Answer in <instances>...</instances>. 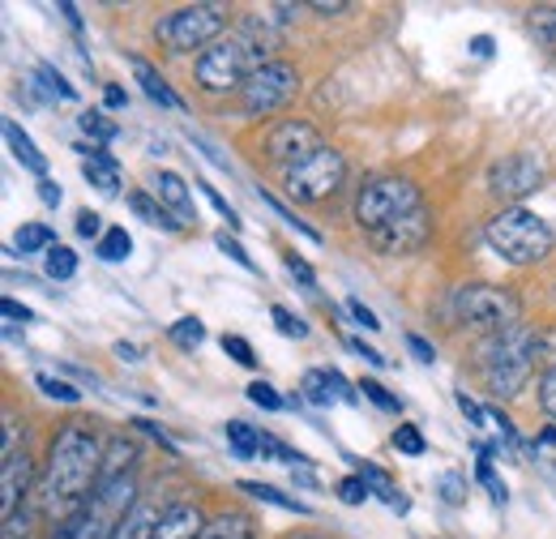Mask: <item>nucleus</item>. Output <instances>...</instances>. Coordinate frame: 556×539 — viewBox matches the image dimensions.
Listing matches in <instances>:
<instances>
[{
	"mask_svg": "<svg viewBox=\"0 0 556 539\" xmlns=\"http://www.w3.org/2000/svg\"><path fill=\"white\" fill-rule=\"evenodd\" d=\"M295 484H304V488H321V484H317V475L304 472V467H295Z\"/></svg>",
	"mask_w": 556,
	"mask_h": 539,
	"instance_id": "0e129e2a",
	"label": "nucleus"
},
{
	"mask_svg": "<svg viewBox=\"0 0 556 539\" xmlns=\"http://www.w3.org/2000/svg\"><path fill=\"white\" fill-rule=\"evenodd\" d=\"M134 428H141V433H150V437H154V441H159V446H167V450H172V454H176V446H172V441H167V437H163V433H159V428H154V424H150V419H134Z\"/></svg>",
	"mask_w": 556,
	"mask_h": 539,
	"instance_id": "bf43d9fd",
	"label": "nucleus"
},
{
	"mask_svg": "<svg viewBox=\"0 0 556 539\" xmlns=\"http://www.w3.org/2000/svg\"><path fill=\"white\" fill-rule=\"evenodd\" d=\"M407 347H412V355H416V360H424V364H432V360H437L432 342H424L419 335H407Z\"/></svg>",
	"mask_w": 556,
	"mask_h": 539,
	"instance_id": "6e6d98bb",
	"label": "nucleus"
},
{
	"mask_svg": "<svg viewBox=\"0 0 556 539\" xmlns=\"http://www.w3.org/2000/svg\"><path fill=\"white\" fill-rule=\"evenodd\" d=\"M488 415L496 419V428H501V437H505L509 446H518V428H514V419H509V415H501V406H492Z\"/></svg>",
	"mask_w": 556,
	"mask_h": 539,
	"instance_id": "864d4df0",
	"label": "nucleus"
},
{
	"mask_svg": "<svg viewBox=\"0 0 556 539\" xmlns=\"http://www.w3.org/2000/svg\"><path fill=\"white\" fill-rule=\"evenodd\" d=\"M531 35L556 52V9H531Z\"/></svg>",
	"mask_w": 556,
	"mask_h": 539,
	"instance_id": "2f4dec72",
	"label": "nucleus"
},
{
	"mask_svg": "<svg viewBox=\"0 0 556 539\" xmlns=\"http://www.w3.org/2000/svg\"><path fill=\"white\" fill-rule=\"evenodd\" d=\"M458 406H463V415H467V419H471V424H476V428H480V424H484V411H480V406L471 403V399H467V394H458Z\"/></svg>",
	"mask_w": 556,
	"mask_h": 539,
	"instance_id": "13d9d810",
	"label": "nucleus"
},
{
	"mask_svg": "<svg viewBox=\"0 0 556 539\" xmlns=\"http://www.w3.org/2000/svg\"><path fill=\"white\" fill-rule=\"evenodd\" d=\"M295 90H300V73H295L291 65H282V61H266V65L244 82L240 103H244L249 116H270V112H278L282 103L295 99Z\"/></svg>",
	"mask_w": 556,
	"mask_h": 539,
	"instance_id": "9d476101",
	"label": "nucleus"
},
{
	"mask_svg": "<svg viewBox=\"0 0 556 539\" xmlns=\"http://www.w3.org/2000/svg\"><path fill=\"white\" fill-rule=\"evenodd\" d=\"M4 539H30V514L4 518Z\"/></svg>",
	"mask_w": 556,
	"mask_h": 539,
	"instance_id": "09e8293b",
	"label": "nucleus"
},
{
	"mask_svg": "<svg viewBox=\"0 0 556 539\" xmlns=\"http://www.w3.org/2000/svg\"><path fill=\"white\" fill-rule=\"evenodd\" d=\"M428 236H432V218L424 210H416V214H407V218L372 231V245L381 253H390V258H407V253H416V249L428 245Z\"/></svg>",
	"mask_w": 556,
	"mask_h": 539,
	"instance_id": "ddd939ff",
	"label": "nucleus"
},
{
	"mask_svg": "<svg viewBox=\"0 0 556 539\" xmlns=\"http://www.w3.org/2000/svg\"><path fill=\"white\" fill-rule=\"evenodd\" d=\"M202 527H206L202 510L189 505V501H176V505H167L159 514V527H154L150 539H202Z\"/></svg>",
	"mask_w": 556,
	"mask_h": 539,
	"instance_id": "dca6fc26",
	"label": "nucleus"
},
{
	"mask_svg": "<svg viewBox=\"0 0 556 539\" xmlns=\"http://www.w3.org/2000/svg\"><path fill=\"white\" fill-rule=\"evenodd\" d=\"M154 527H159V510L138 505V510L125 518V527L116 531V539H150V536H154Z\"/></svg>",
	"mask_w": 556,
	"mask_h": 539,
	"instance_id": "c85d7f7f",
	"label": "nucleus"
},
{
	"mask_svg": "<svg viewBox=\"0 0 556 539\" xmlns=\"http://www.w3.org/2000/svg\"><path fill=\"white\" fill-rule=\"evenodd\" d=\"M480 484H484L488 492H492V501H496V505H505V497H509V492H505V484H501V479H496V472H492V459H480Z\"/></svg>",
	"mask_w": 556,
	"mask_h": 539,
	"instance_id": "c03bdc74",
	"label": "nucleus"
},
{
	"mask_svg": "<svg viewBox=\"0 0 556 539\" xmlns=\"http://www.w3.org/2000/svg\"><path fill=\"white\" fill-rule=\"evenodd\" d=\"M540 406L556 419V360L544 368V377H540Z\"/></svg>",
	"mask_w": 556,
	"mask_h": 539,
	"instance_id": "37998d69",
	"label": "nucleus"
},
{
	"mask_svg": "<svg viewBox=\"0 0 556 539\" xmlns=\"http://www.w3.org/2000/svg\"><path fill=\"white\" fill-rule=\"evenodd\" d=\"M300 394L308 399L313 406H330L334 399H343V403H359L355 394H351L348 377L339 373V368H313V373H304V381H300Z\"/></svg>",
	"mask_w": 556,
	"mask_h": 539,
	"instance_id": "4468645a",
	"label": "nucleus"
},
{
	"mask_svg": "<svg viewBox=\"0 0 556 539\" xmlns=\"http://www.w3.org/2000/svg\"><path fill=\"white\" fill-rule=\"evenodd\" d=\"M77 236H81V240H103V236H108V231H103V218H99L94 210H81V214H77Z\"/></svg>",
	"mask_w": 556,
	"mask_h": 539,
	"instance_id": "a18cd8bd",
	"label": "nucleus"
},
{
	"mask_svg": "<svg viewBox=\"0 0 556 539\" xmlns=\"http://www.w3.org/2000/svg\"><path fill=\"white\" fill-rule=\"evenodd\" d=\"M214 245H218V249H223V253H227L236 266H244V270H253V274H257V262H253V258H249V253H244V249H240V245H236L227 231H218V236H214Z\"/></svg>",
	"mask_w": 556,
	"mask_h": 539,
	"instance_id": "ea45409f",
	"label": "nucleus"
},
{
	"mask_svg": "<svg viewBox=\"0 0 556 539\" xmlns=\"http://www.w3.org/2000/svg\"><path fill=\"white\" fill-rule=\"evenodd\" d=\"M30 479H35V463H30L26 454L0 463V514H4V518L17 514V505H22L26 488H30Z\"/></svg>",
	"mask_w": 556,
	"mask_h": 539,
	"instance_id": "2eb2a0df",
	"label": "nucleus"
},
{
	"mask_svg": "<svg viewBox=\"0 0 556 539\" xmlns=\"http://www.w3.org/2000/svg\"><path fill=\"white\" fill-rule=\"evenodd\" d=\"M249 399H253V403L257 406H266V411H282V399H278V390L275 386H270V381H253V386H249Z\"/></svg>",
	"mask_w": 556,
	"mask_h": 539,
	"instance_id": "a19ab883",
	"label": "nucleus"
},
{
	"mask_svg": "<svg viewBox=\"0 0 556 539\" xmlns=\"http://www.w3.org/2000/svg\"><path fill=\"white\" fill-rule=\"evenodd\" d=\"M416 210H419L416 180L377 176V180H368V185L359 189V198H355V223H359L364 231H381V227H390V223H399V218H407V214H416Z\"/></svg>",
	"mask_w": 556,
	"mask_h": 539,
	"instance_id": "0eeeda50",
	"label": "nucleus"
},
{
	"mask_svg": "<svg viewBox=\"0 0 556 539\" xmlns=\"http://www.w3.org/2000/svg\"><path fill=\"white\" fill-rule=\"evenodd\" d=\"M202 539H257V523L240 510H223L202 527Z\"/></svg>",
	"mask_w": 556,
	"mask_h": 539,
	"instance_id": "aec40b11",
	"label": "nucleus"
},
{
	"mask_svg": "<svg viewBox=\"0 0 556 539\" xmlns=\"http://www.w3.org/2000/svg\"><path fill=\"white\" fill-rule=\"evenodd\" d=\"M35 77H39L52 95H61V99H77V86H70V82H65V73H56L52 65H39L35 68Z\"/></svg>",
	"mask_w": 556,
	"mask_h": 539,
	"instance_id": "c9c22d12",
	"label": "nucleus"
},
{
	"mask_svg": "<svg viewBox=\"0 0 556 539\" xmlns=\"http://www.w3.org/2000/svg\"><path fill=\"white\" fill-rule=\"evenodd\" d=\"M77 154H86V163H81V176L99 189V193H116L121 189V163L103 150V146H77Z\"/></svg>",
	"mask_w": 556,
	"mask_h": 539,
	"instance_id": "f3484780",
	"label": "nucleus"
},
{
	"mask_svg": "<svg viewBox=\"0 0 556 539\" xmlns=\"http://www.w3.org/2000/svg\"><path fill=\"white\" fill-rule=\"evenodd\" d=\"M103 103H108V108H112V112H121V108H125V103H129V95H125V90H121V86H108V90H103Z\"/></svg>",
	"mask_w": 556,
	"mask_h": 539,
	"instance_id": "4d7b16f0",
	"label": "nucleus"
},
{
	"mask_svg": "<svg viewBox=\"0 0 556 539\" xmlns=\"http://www.w3.org/2000/svg\"><path fill=\"white\" fill-rule=\"evenodd\" d=\"M77 125H81V134L86 137H94L99 146H108V141H116V137H121V125H116V121H108L103 112H81V121H77Z\"/></svg>",
	"mask_w": 556,
	"mask_h": 539,
	"instance_id": "c756f323",
	"label": "nucleus"
},
{
	"mask_svg": "<svg viewBox=\"0 0 556 539\" xmlns=\"http://www.w3.org/2000/svg\"><path fill=\"white\" fill-rule=\"evenodd\" d=\"M43 274H48L52 283H70L73 274H77V253L65 249V245L48 249V258H43Z\"/></svg>",
	"mask_w": 556,
	"mask_h": 539,
	"instance_id": "cd10ccee",
	"label": "nucleus"
},
{
	"mask_svg": "<svg viewBox=\"0 0 556 539\" xmlns=\"http://www.w3.org/2000/svg\"><path fill=\"white\" fill-rule=\"evenodd\" d=\"M317 150H321V134L313 125H304V121H282L266 134V159L287 167V172L308 163Z\"/></svg>",
	"mask_w": 556,
	"mask_h": 539,
	"instance_id": "f8f14e48",
	"label": "nucleus"
},
{
	"mask_svg": "<svg viewBox=\"0 0 556 539\" xmlns=\"http://www.w3.org/2000/svg\"><path fill=\"white\" fill-rule=\"evenodd\" d=\"M359 394H364L368 403H377L381 411H394V415L403 411V403H399V399H394L386 386H377V381H359Z\"/></svg>",
	"mask_w": 556,
	"mask_h": 539,
	"instance_id": "4c0bfd02",
	"label": "nucleus"
},
{
	"mask_svg": "<svg viewBox=\"0 0 556 539\" xmlns=\"http://www.w3.org/2000/svg\"><path fill=\"white\" fill-rule=\"evenodd\" d=\"M441 497H445V505H463L467 501V479L463 475H441Z\"/></svg>",
	"mask_w": 556,
	"mask_h": 539,
	"instance_id": "49530a36",
	"label": "nucleus"
},
{
	"mask_svg": "<svg viewBox=\"0 0 556 539\" xmlns=\"http://www.w3.org/2000/svg\"><path fill=\"white\" fill-rule=\"evenodd\" d=\"M103 479V446L86 424H65L48 446V467L39 479V501L48 514H65L86 505Z\"/></svg>",
	"mask_w": 556,
	"mask_h": 539,
	"instance_id": "f257e3e1",
	"label": "nucleus"
},
{
	"mask_svg": "<svg viewBox=\"0 0 556 539\" xmlns=\"http://www.w3.org/2000/svg\"><path fill=\"white\" fill-rule=\"evenodd\" d=\"M471 52H476L480 61H488V57H492V39H488V35H476V39H471Z\"/></svg>",
	"mask_w": 556,
	"mask_h": 539,
	"instance_id": "680f3d73",
	"label": "nucleus"
},
{
	"mask_svg": "<svg viewBox=\"0 0 556 539\" xmlns=\"http://www.w3.org/2000/svg\"><path fill=\"white\" fill-rule=\"evenodd\" d=\"M134 77H138V86L150 95V99H154V103H159V108H180V99L172 95V86H167V82H163L154 68L146 65V61H134Z\"/></svg>",
	"mask_w": 556,
	"mask_h": 539,
	"instance_id": "b1692460",
	"label": "nucleus"
},
{
	"mask_svg": "<svg viewBox=\"0 0 556 539\" xmlns=\"http://www.w3.org/2000/svg\"><path fill=\"white\" fill-rule=\"evenodd\" d=\"M454 322L467 326V330H484V335H501L509 326H518V296L509 287H488V283H471V287H458L454 300Z\"/></svg>",
	"mask_w": 556,
	"mask_h": 539,
	"instance_id": "423d86ee",
	"label": "nucleus"
},
{
	"mask_svg": "<svg viewBox=\"0 0 556 539\" xmlns=\"http://www.w3.org/2000/svg\"><path fill=\"white\" fill-rule=\"evenodd\" d=\"M172 342H176V347H185V351H193V347H202V342H206V326H202L198 317H180V322L172 326Z\"/></svg>",
	"mask_w": 556,
	"mask_h": 539,
	"instance_id": "7c9ffc66",
	"label": "nucleus"
},
{
	"mask_svg": "<svg viewBox=\"0 0 556 539\" xmlns=\"http://www.w3.org/2000/svg\"><path fill=\"white\" fill-rule=\"evenodd\" d=\"M390 441H394V450H399V454H412V459H419V454L428 450V446H424V437H419L416 424H403V428H394V437H390Z\"/></svg>",
	"mask_w": 556,
	"mask_h": 539,
	"instance_id": "72a5a7b5",
	"label": "nucleus"
},
{
	"mask_svg": "<svg viewBox=\"0 0 556 539\" xmlns=\"http://www.w3.org/2000/svg\"><path fill=\"white\" fill-rule=\"evenodd\" d=\"M343 180H348V159H343L339 150L321 146L308 163H300V167H291V172L282 176V189H287L291 202L313 205V202L334 198V193L343 189Z\"/></svg>",
	"mask_w": 556,
	"mask_h": 539,
	"instance_id": "1a4fd4ad",
	"label": "nucleus"
},
{
	"mask_svg": "<svg viewBox=\"0 0 556 539\" xmlns=\"http://www.w3.org/2000/svg\"><path fill=\"white\" fill-rule=\"evenodd\" d=\"M287 270H291V278H300L304 287H317V274H313V270L304 266V262H300L295 253H287Z\"/></svg>",
	"mask_w": 556,
	"mask_h": 539,
	"instance_id": "603ef678",
	"label": "nucleus"
},
{
	"mask_svg": "<svg viewBox=\"0 0 556 539\" xmlns=\"http://www.w3.org/2000/svg\"><path fill=\"white\" fill-rule=\"evenodd\" d=\"M223 351L236 360V364H244V368H257V355H253V347H249V338L240 335H223Z\"/></svg>",
	"mask_w": 556,
	"mask_h": 539,
	"instance_id": "e433bc0d",
	"label": "nucleus"
},
{
	"mask_svg": "<svg viewBox=\"0 0 556 539\" xmlns=\"http://www.w3.org/2000/svg\"><path fill=\"white\" fill-rule=\"evenodd\" d=\"M540 185H544V159L531 154V150L505 154L501 163L488 167V193L501 198V202H522V198H531Z\"/></svg>",
	"mask_w": 556,
	"mask_h": 539,
	"instance_id": "9b49d317",
	"label": "nucleus"
},
{
	"mask_svg": "<svg viewBox=\"0 0 556 539\" xmlns=\"http://www.w3.org/2000/svg\"><path fill=\"white\" fill-rule=\"evenodd\" d=\"M154 198L167 205V210H176L180 218H193V223H198V214H193V193H189V185H185L176 172H159V176H154Z\"/></svg>",
	"mask_w": 556,
	"mask_h": 539,
	"instance_id": "6ab92c4d",
	"label": "nucleus"
},
{
	"mask_svg": "<svg viewBox=\"0 0 556 539\" xmlns=\"http://www.w3.org/2000/svg\"><path fill=\"white\" fill-rule=\"evenodd\" d=\"M35 189H39V202H43V205H61V198H65V193H61V185H56V180H39V185H35Z\"/></svg>",
	"mask_w": 556,
	"mask_h": 539,
	"instance_id": "5fc2aeb1",
	"label": "nucleus"
},
{
	"mask_svg": "<svg viewBox=\"0 0 556 539\" xmlns=\"http://www.w3.org/2000/svg\"><path fill=\"white\" fill-rule=\"evenodd\" d=\"M198 189H202V193H206V202L214 205V210H218L223 218H227V227H231V231H240V227H244V223H240V214H236V210L227 205V198H223L218 189H210V185H198Z\"/></svg>",
	"mask_w": 556,
	"mask_h": 539,
	"instance_id": "79ce46f5",
	"label": "nucleus"
},
{
	"mask_svg": "<svg viewBox=\"0 0 556 539\" xmlns=\"http://www.w3.org/2000/svg\"><path fill=\"white\" fill-rule=\"evenodd\" d=\"M484 236H488V245H492L509 266H540L556 245L553 227H548L540 214L518 210V205L492 214Z\"/></svg>",
	"mask_w": 556,
	"mask_h": 539,
	"instance_id": "20e7f679",
	"label": "nucleus"
},
{
	"mask_svg": "<svg viewBox=\"0 0 556 539\" xmlns=\"http://www.w3.org/2000/svg\"><path fill=\"white\" fill-rule=\"evenodd\" d=\"M240 492H249V497H257L262 505H278V510H291V514H313L304 501H295V497H287V492H278L275 484H262V479H240Z\"/></svg>",
	"mask_w": 556,
	"mask_h": 539,
	"instance_id": "412c9836",
	"label": "nucleus"
},
{
	"mask_svg": "<svg viewBox=\"0 0 556 539\" xmlns=\"http://www.w3.org/2000/svg\"><path fill=\"white\" fill-rule=\"evenodd\" d=\"M94 253H99L103 262H112V266H116V262H125V258L134 253V240H129V231H125V227H108V236L94 245Z\"/></svg>",
	"mask_w": 556,
	"mask_h": 539,
	"instance_id": "bb28decb",
	"label": "nucleus"
},
{
	"mask_svg": "<svg viewBox=\"0 0 556 539\" xmlns=\"http://www.w3.org/2000/svg\"><path fill=\"white\" fill-rule=\"evenodd\" d=\"M0 313H4V322H35V313H30L26 304H17V300H9V296H4V304H0Z\"/></svg>",
	"mask_w": 556,
	"mask_h": 539,
	"instance_id": "8fccbe9b",
	"label": "nucleus"
},
{
	"mask_svg": "<svg viewBox=\"0 0 556 539\" xmlns=\"http://www.w3.org/2000/svg\"><path fill=\"white\" fill-rule=\"evenodd\" d=\"M227 446H231V454H236V459H257V454L266 450V437H262L257 428H249V424L231 419V424H227Z\"/></svg>",
	"mask_w": 556,
	"mask_h": 539,
	"instance_id": "4be33fe9",
	"label": "nucleus"
},
{
	"mask_svg": "<svg viewBox=\"0 0 556 539\" xmlns=\"http://www.w3.org/2000/svg\"><path fill=\"white\" fill-rule=\"evenodd\" d=\"M372 497V488H368V479L364 475H348V479H339V501L343 505H364Z\"/></svg>",
	"mask_w": 556,
	"mask_h": 539,
	"instance_id": "f704fd0d",
	"label": "nucleus"
},
{
	"mask_svg": "<svg viewBox=\"0 0 556 539\" xmlns=\"http://www.w3.org/2000/svg\"><path fill=\"white\" fill-rule=\"evenodd\" d=\"M282 539H326V536H304V531H295V536H282Z\"/></svg>",
	"mask_w": 556,
	"mask_h": 539,
	"instance_id": "774afa93",
	"label": "nucleus"
},
{
	"mask_svg": "<svg viewBox=\"0 0 556 539\" xmlns=\"http://www.w3.org/2000/svg\"><path fill=\"white\" fill-rule=\"evenodd\" d=\"M116 355H121V360H141V347H134V342H116Z\"/></svg>",
	"mask_w": 556,
	"mask_h": 539,
	"instance_id": "e2e57ef3",
	"label": "nucleus"
},
{
	"mask_svg": "<svg viewBox=\"0 0 556 539\" xmlns=\"http://www.w3.org/2000/svg\"><path fill=\"white\" fill-rule=\"evenodd\" d=\"M313 13H348L343 0H313Z\"/></svg>",
	"mask_w": 556,
	"mask_h": 539,
	"instance_id": "052dcab7",
	"label": "nucleus"
},
{
	"mask_svg": "<svg viewBox=\"0 0 556 539\" xmlns=\"http://www.w3.org/2000/svg\"><path fill=\"white\" fill-rule=\"evenodd\" d=\"M61 13H65V17H70L73 26H81V17H77V9H73L70 0H65V4H61Z\"/></svg>",
	"mask_w": 556,
	"mask_h": 539,
	"instance_id": "69168bd1",
	"label": "nucleus"
},
{
	"mask_svg": "<svg viewBox=\"0 0 556 539\" xmlns=\"http://www.w3.org/2000/svg\"><path fill=\"white\" fill-rule=\"evenodd\" d=\"M129 210L141 214L150 227H163V231H180V227H185V223H176V214H172V210H163L150 193H129Z\"/></svg>",
	"mask_w": 556,
	"mask_h": 539,
	"instance_id": "5701e85b",
	"label": "nucleus"
},
{
	"mask_svg": "<svg viewBox=\"0 0 556 539\" xmlns=\"http://www.w3.org/2000/svg\"><path fill=\"white\" fill-rule=\"evenodd\" d=\"M4 141H9V150H13V159L26 167V172H35L39 180H48V159L39 154V146L30 141V134L17 125V121H4Z\"/></svg>",
	"mask_w": 556,
	"mask_h": 539,
	"instance_id": "a211bd4d",
	"label": "nucleus"
},
{
	"mask_svg": "<svg viewBox=\"0 0 556 539\" xmlns=\"http://www.w3.org/2000/svg\"><path fill=\"white\" fill-rule=\"evenodd\" d=\"M262 30H257V22H249L240 35H227V39H218L214 48H206L202 57H198V86L202 90H244V82L257 73V68L266 65L262 61V39H257Z\"/></svg>",
	"mask_w": 556,
	"mask_h": 539,
	"instance_id": "7ed1b4c3",
	"label": "nucleus"
},
{
	"mask_svg": "<svg viewBox=\"0 0 556 539\" xmlns=\"http://www.w3.org/2000/svg\"><path fill=\"white\" fill-rule=\"evenodd\" d=\"M270 317H275V326H278V330H282L287 338H304V335H308V326H304V322H300L295 313H287L282 304H275V309H270Z\"/></svg>",
	"mask_w": 556,
	"mask_h": 539,
	"instance_id": "58836bf2",
	"label": "nucleus"
},
{
	"mask_svg": "<svg viewBox=\"0 0 556 539\" xmlns=\"http://www.w3.org/2000/svg\"><path fill=\"white\" fill-rule=\"evenodd\" d=\"M138 510V484L134 475H116L103 479L90 501L65 523V539H116V531L125 527V518Z\"/></svg>",
	"mask_w": 556,
	"mask_h": 539,
	"instance_id": "39448f33",
	"label": "nucleus"
},
{
	"mask_svg": "<svg viewBox=\"0 0 556 539\" xmlns=\"http://www.w3.org/2000/svg\"><path fill=\"white\" fill-rule=\"evenodd\" d=\"M540 347H544V335L535 326H522V322L488 338L484 347H480V373H484L488 394L514 399L531 381L535 360H540Z\"/></svg>",
	"mask_w": 556,
	"mask_h": 539,
	"instance_id": "f03ea898",
	"label": "nucleus"
},
{
	"mask_svg": "<svg viewBox=\"0 0 556 539\" xmlns=\"http://www.w3.org/2000/svg\"><path fill=\"white\" fill-rule=\"evenodd\" d=\"M138 459V446L134 441H125V437H116L112 446H108V454H103V479H116V475H125V467ZM99 479V484H103Z\"/></svg>",
	"mask_w": 556,
	"mask_h": 539,
	"instance_id": "a878e982",
	"label": "nucleus"
},
{
	"mask_svg": "<svg viewBox=\"0 0 556 539\" xmlns=\"http://www.w3.org/2000/svg\"><path fill=\"white\" fill-rule=\"evenodd\" d=\"M348 313L364 326V330H381V322H377V313L364 304V300H348Z\"/></svg>",
	"mask_w": 556,
	"mask_h": 539,
	"instance_id": "de8ad7c7",
	"label": "nucleus"
},
{
	"mask_svg": "<svg viewBox=\"0 0 556 539\" xmlns=\"http://www.w3.org/2000/svg\"><path fill=\"white\" fill-rule=\"evenodd\" d=\"M223 26H227L223 9H214V4H189V9H176V13L159 17L154 39L167 52H198V48H214L218 43Z\"/></svg>",
	"mask_w": 556,
	"mask_h": 539,
	"instance_id": "6e6552de",
	"label": "nucleus"
},
{
	"mask_svg": "<svg viewBox=\"0 0 556 539\" xmlns=\"http://www.w3.org/2000/svg\"><path fill=\"white\" fill-rule=\"evenodd\" d=\"M17 249L30 258V253H43V249H56V231L48 223H22L17 231Z\"/></svg>",
	"mask_w": 556,
	"mask_h": 539,
	"instance_id": "393cba45",
	"label": "nucleus"
},
{
	"mask_svg": "<svg viewBox=\"0 0 556 539\" xmlns=\"http://www.w3.org/2000/svg\"><path fill=\"white\" fill-rule=\"evenodd\" d=\"M35 386H39V390H43V394H48L52 403H77V399H81V394H77L73 386H65V381H56L52 373H35Z\"/></svg>",
	"mask_w": 556,
	"mask_h": 539,
	"instance_id": "473e14b6",
	"label": "nucleus"
},
{
	"mask_svg": "<svg viewBox=\"0 0 556 539\" xmlns=\"http://www.w3.org/2000/svg\"><path fill=\"white\" fill-rule=\"evenodd\" d=\"M351 351H355V355H364V364H372V368H386V364H390V360H386L381 351L364 347V338H351Z\"/></svg>",
	"mask_w": 556,
	"mask_h": 539,
	"instance_id": "3c124183",
	"label": "nucleus"
},
{
	"mask_svg": "<svg viewBox=\"0 0 556 539\" xmlns=\"http://www.w3.org/2000/svg\"><path fill=\"white\" fill-rule=\"evenodd\" d=\"M540 441H544V446H556V428H548V433H544Z\"/></svg>",
	"mask_w": 556,
	"mask_h": 539,
	"instance_id": "338daca9",
	"label": "nucleus"
}]
</instances>
